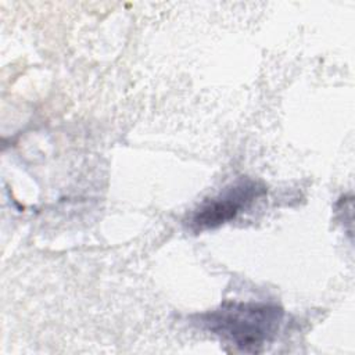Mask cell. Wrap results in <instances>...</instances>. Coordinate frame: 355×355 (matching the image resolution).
I'll list each match as a JSON object with an SVG mask.
<instances>
[{"label":"cell","instance_id":"1","mask_svg":"<svg viewBox=\"0 0 355 355\" xmlns=\"http://www.w3.org/2000/svg\"><path fill=\"white\" fill-rule=\"evenodd\" d=\"M284 312L276 304L223 301L212 311L197 316L201 329L243 352H261L277 334Z\"/></svg>","mask_w":355,"mask_h":355},{"label":"cell","instance_id":"2","mask_svg":"<svg viewBox=\"0 0 355 355\" xmlns=\"http://www.w3.org/2000/svg\"><path fill=\"white\" fill-rule=\"evenodd\" d=\"M265 193L266 187L261 182L241 178L219 194L202 201L193 211L186 225L194 233L216 229L236 219Z\"/></svg>","mask_w":355,"mask_h":355}]
</instances>
